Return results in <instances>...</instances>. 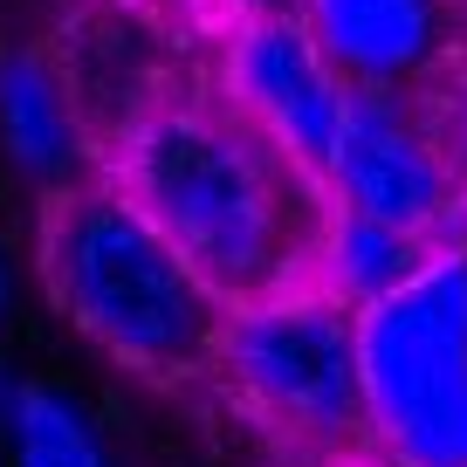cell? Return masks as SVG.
I'll list each match as a JSON object with an SVG mask.
<instances>
[{"label":"cell","instance_id":"cell-1","mask_svg":"<svg viewBox=\"0 0 467 467\" xmlns=\"http://www.w3.org/2000/svg\"><path fill=\"white\" fill-rule=\"evenodd\" d=\"M103 172L234 303L309 282L330 200L323 179L241 117L213 83H179L103 145Z\"/></svg>","mask_w":467,"mask_h":467},{"label":"cell","instance_id":"cell-2","mask_svg":"<svg viewBox=\"0 0 467 467\" xmlns=\"http://www.w3.org/2000/svg\"><path fill=\"white\" fill-rule=\"evenodd\" d=\"M42 282L56 309L151 385H200L220 365L227 296L159 234L110 172H83L42 206Z\"/></svg>","mask_w":467,"mask_h":467},{"label":"cell","instance_id":"cell-3","mask_svg":"<svg viewBox=\"0 0 467 467\" xmlns=\"http://www.w3.org/2000/svg\"><path fill=\"white\" fill-rule=\"evenodd\" d=\"M213 371L248 426L289 461H344L371 447L358 309L317 282L234 303Z\"/></svg>","mask_w":467,"mask_h":467},{"label":"cell","instance_id":"cell-4","mask_svg":"<svg viewBox=\"0 0 467 467\" xmlns=\"http://www.w3.org/2000/svg\"><path fill=\"white\" fill-rule=\"evenodd\" d=\"M365 426L385 467H467V241L358 309Z\"/></svg>","mask_w":467,"mask_h":467},{"label":"cell","instance_id":"cell-5","mask_svg":"<svg viewBox=\"0 0 467 467\" xmlns=\"http://www.w3.org/2000/svg\"><path fill=\"white\" fill-rule=\"evenodd\" d=\"M323 200L344 213L406 227L433 248L461 241L467 151L453 124H433L406 89H350L330 159L317 165Z\"/></svg>","mask_w":467,"mask_h":467},{"label":"cell","instance_id":"cell-6","mask_svg":"<svg viewBox=\"0 0 467 467\" xmlns=\"http://www.w3.org/2000/svg\"><path fill=\"white\" fill-rule=\"evenodd\" d=\"M213 89L241 117H254L289 159H303L317 172L337 145L350 83L330 69V56L317 48V35L303 28V15H268V21H234L220 35V69Z\"/></svg>","mask_w":467,"mask_h":467},{"label":"cell","instance_id":"cell-7","mask_svg":"<svg viewBox=\"0 0 467 467\" xmlns=\"http://www.w3.org/2000/svg\"><path fill=\"white\" fill-rule=\"evenodd\" d=\"M296 15L350 89H412L447 56L440 0H303Z\"/></svg>","mask_w":467,"mask_h":467},{"label":"cell","instance_id":"cell-8","mask_svg":"<svg viewBox=\"0 0 467 467\" xmlns=\"http://www.w3.org/2000/svg\"><path fill=\"white\" fill-rule=\"evenodd\" d=\"M56 62H62V76H69L76 103H83V117H89V131H97L103 145H110L138 110H151L165 89H179V83H165V76H151V69H165V62H159V42H151V21H145L138 0H89L83 15L69 21V42H62Z\"/></svg>","mask_w":467,"mask_h":467},{"label":"cell","instance_id":"cell-9","mask_svg":"<svg viewBox=\"0 0 467 467\" xmlns=\"http://www.w3.org/2000/svg\"><path fill=\"white\" fill-rule=\"evenodd\" d=\"M0 151L48 192L76 186L83 165L103 159L83 103H76L69 76L48 48H28V42L0 48Z\"/></svg>","mask_w":467,"mask_h":467},{"label":"cell","instance_id":"cell-10","mask_svg":"<svg viewBox=\"0 0 467 467\" xmlns=\"http://www.w3.org/2000/svg\"><path fill=\"white\" fill-rule=\"evenodd\" d=\"M426 254H433V241H420V234L385 227V220H365V213H344V206H330L309 282H317V289H330L337 303H350V309H371L379 296L406 289V282L426 268Z\"/></svg>","mask_w":467,"mask_h":467},{"label":"cell","instance_id":"cell-11","mask_svg":"<svg viewBox=\"0 0 467 467\" xmlns=\"http://www.w3.org/2000/svg\"><path fill=\"white\" fill-rule=\"evenodd\" d=\"M7 447H15V467H117L97 420L56 385H21L15 392Z\"/></svg>","mask_w":467,"mask_h":467},{"label":"cell","instance_id":"cell-12","mask_svg":"<svg viewBox=\"0 0 467 467\" xmlns=\"http://www.w3.org/2000/svg\"><path fill=\"white\" fill-rule=\"evenodd\" d=\"M220 15H227V28L234 21H268V15H296L303 0H213Z\"/></svg>","mask_w":467,"mask_h":467},{"label":"cell","instance_id":"cell-13","mask_svg":"<svg viewBox=\"0 0 467 467\" xmlns=\"http://www.w3.org/2000/svg\"><path fill=\"white\" fill-rule=\"evenodd\" d=\"M15 371H7V350H0V433H7V420H15Z\"/></svg>","mask_w":467,"mask_h":467},{"label":"cell","instance_id":"cell-14","mask_svg":"<svg viewBox=\"0 0 467 467\" xmlns=\"http://www.w3.org/2000/svg\"><path fill=\"white\" fill-rule=\"evenodd\" d=\"M7 296H15V254H7V241H0V309H7Z\"/></svg>","mask_w":467,"mask_h":467},{"label":"cell","instance_id":"cell-15","mask_svg":"<svg viewBox=\"0 0 467 467\" xmlns=\"http://www.w3.org/2000/svg\"><path fill=\"white\" fill-rule=\"evenodd\" d=\"M453 138H461V151H467V83H461V97H453Z\"/></svg>","mask_w":467,"mask_h":467}]
</instances>
